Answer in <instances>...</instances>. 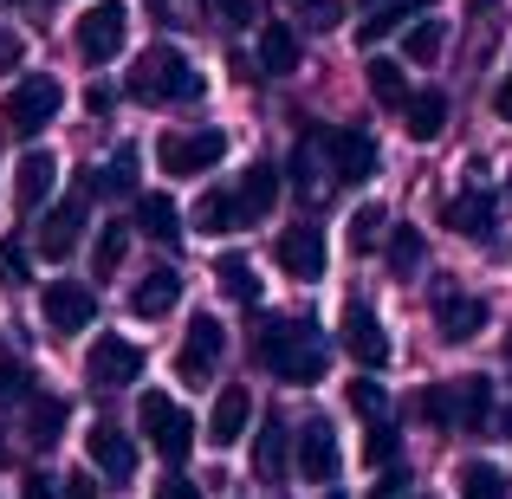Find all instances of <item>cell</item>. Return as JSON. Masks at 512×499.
Instances as JSON below:
<instances>
[{"mask_svg":"<svg viewBox=\"0 0 512 499\" xmlns=\"http://www.w3.org/2000/svg\"><path fill=\"white\" fill-rule=\"evenodd\" d=\"M260 363L279 376V383H318L325 376V363H331V350H325V337H318L312 318H273V325L260 331Z\"/></svg>","mask_w":512,"mask_h":499,"instance_id":"6da1fadb","label":"cell"},{"mask_svg":"<svg viewBox=\"0 0 512 499\" xmlns=\"http://www.w3.org/2000/svg\"><path fill=\"white\" fill-rule=\"evenodd\" d=\"M130 98H143V104H188V98H201V72L175 46H156V52H143L137 72H130Z\"/></svg>","mask_w":512,"mask_h":499,"instance_id":"7a4b0ae2","label":"cell"},{"mask_svg":"<svg viewBox=\"0 0 512 499\" xmlns=\"http://www.w3.org/2000/svg\"><path fill=\"white\" fill-rule=\"evenodd\" d=\"M124 39H130V7L124 0H98V7H85L78 26H72V46H78L85 65H111L117 52H124Z\"/></svg>","mask_w":512,"mask_h":499,"instance_id":"3957f363","label":"cell"},{"mask_svg":"<svg viewBox=\"0 0 512 499\" xmlns=\"http://www.w3.org/2000/svg\"><path fill=\"white\" fill-rule=\"evenodd\" d=\"M59 104H65L59 78L33 72V78H20V85L7 91V104H0V124H7L13 137H39V130H46L52 117H59Z\"/></svg>","mask_w":512,"mask_h":499,"instance_id":"277c9868","label":"cell"},{"mask_svg":"<svg viewBox=\"0 0 512 499\" xmlns=\"http://www.w3.org/2000/svg\"><path fill=\"white\" fill-rule=\"evenodd\" d=\"M137 415H143V435H150V448L163 454L169 467L182 461L188 448H195V415H188L175 396H163V389H143V409H137Z\"/></svg>","mask_w":512,"mask_h":499,"instance_id":"5b68a950","label":"cell"},{"mask_svg":"<svg viewBox=\"0 0 512 499\" xmlns=\"http://www.w3.org/2000/svg\"><path fill=\"white\" fill-rule=\"evenodd\" d=\"M221 156H227V137H221L214 124H201V130H169V137L156 143V163H163V175H208Z\"/></svg>","mask_w":512,"mask_h":499,"instance_id":"8992f818","label":"cell"},{"mask_svg":"<svg viewBox=\"0 0 512 499\" xmlns=\"http://www.w3.org/2000/svg\"><path fill=\"white\" fill-rule=\"evenodd\" d=\"M137 376H143V344H130L124 331H104V337H91L85 383H98V389H130Z\"/></svg>","mask_w":512,"mask_h":499,"instance_id":"52a82bcc","label":"cell"},{"mask_svg":"<svg viewBox=\"0 0 512 499\" xmlns=\"http://www.w3.org/2000/svg\"><path fill=\"white\" fill-rule=\"evenodd\" d=\"M39 312H46V325L59 331V337L91 331V318H98V292L78 286V279H52V286L39 292Z\"/></svg>","mask_w":512,"mask_h":499,"instance_id":"ba28073f","label":"cell"},{"mask_svg":"<svg viewBox=\"0 0 512 499\" xmlns=\"http://www.w3.org/2000/svg\"><path fill=\"white\" fill-rule=\"evenodd\" d=\"M221 350H227L221 318L195 312V325H188L182 350H175V376H182V383H208V376H214V363H221Z\"/></svg>","mask_w":512,"mask_h":499,"instance_id":"9c48e42d","label":"cell"},{"mask_svg":"<svg viewBox=\"0 0 512 499\" xmlns=\"http://www.w3.org/2000/svg\"><path fill=\"white\" fill-rule=\"evenodd\" d=\"M85 208H91V175L78 182V195H65L59 208L39 221V260H72L78 247V227H85Z\"/></svg>","mask_w":512,"mask_h":499,"instance_id":"30bf717a","label":"cell"},{"mask_svg":"<svg viewBox=\"0 0 512 499\" xmlns=\"http://www.w3.org/2000/svg\"><path fill=\"white\" fill-rule=\"evenodd\" d=\"M292 441H299V480H312V487H331V480H338V467H344L338 428H331V422H305Z\"/></svg>","mask_w":512,"mask_h":499,"instance_id":"8fae6325","label":"cell"},{"mask_svg":"<svg viewBox=\"0 0 512 499\" xmlns=\"http://www.w3.org/2000/svg\"><path fill=\"white\" fill-rule=\"evenodd\" d=\"M338 337H344V350L363 363V370H383V363H389V337H383V325H376V312H370L363 299H350V305H344Z\"/></svg>","mask_w":512,"mask_h":499,"instance_id":"7c38bea8","label":"cell"},{"mask_svg":"<svg viewBox=\"0 0 512 499\" xmlns=\"http://www.w3.org/2000/svg\"><path fill=\"white\" fill-rule=\"evenodd\" d=\"M435 331L448 337V344H474V337L487 331V305H480L474 292L441 286V292H435Z\"/></svg>","mask_w":512,"mask_h":499,"instance_id":"4fadbf2b","label":"cell"},{"mask_svg":"<svg viewBox=\"0 0 512 499\" xmlns=\"http://www.w3.org/2000/svg\"><path fill=\"white\" fill-rule=\"evenodd\" d=\"M273 260H279V273H292V279H325V234L318 227H286L279 234V247H273Z\"/></svg>","mask_w":512,"mask_h":499,"instance_id":"5bb4252c","label":"cell"},{"mask_svg":"<svg viewBox=\"0 0 512 499\" xmlns=\"http://www.w3.org/2000/svg\"><path fill=\"white\" fill-rule=\"evenodd\" d=\"M247 422H253V396H247V383H227L221 396H214L208 441H214V448H240V441H247Z\"/></svg>","mask_w":512,"mask_h":499,"instance_id":"9a60e30c","label":"cell"},{"mask_svg":"<svg viewBox=\"0 0 512 499\" xmlns=\"http://www.w3.org/2000/svg\"><path fill=\"white\" fill-rule=\"evenodd\" d=\"M85 461L98 467L104 480H130V474H137V448H130V435H124V428H111V422H98L85 435Z\"/></svg>","mask_w":512,"mask_h":499,"instance_id":"2e32d148","label":"cell"},{"mask_svg":"<svg viewBox=\"0 0 512 499\" xmlns=\"http://www.w3.org/2000/svg\"><path fill=\"white\" fill-rule=\"evenodd\" d=\"M331 169H338V182H370L376 175V143H370V130H331Z\"/></svg>","mask_w":512,"mask_h":499,"instance_id":"e0dca14e","label":"cell"},{"mask_svg":"<svg viewBox=\"0 0 512 499\" xmlns=\"http://www.w3.org/2000/svg\"><path fill=\"white\" fill-rule=\"evenodd\" d=\"M448 409H454V422H461L467 435H480V428L493 422V383L487 376H454L448 383Z\"/></svg>","mask_w":512,"mask_h":499,"instance_id":"ac0fdd59","label":"cell"},{"mask_svg":"<svg viewBox=\"0 0 512 499\" xmlns=\"http://www.w3.org/2000/svg\"><path fill=\"white\" fill-rule=\"evenodd\" d=\"M52 182H59V156H52V150H26V156H20V169H13V201L33 214L39 201L52 195Z\"/></svg>","mask_w":512,"mask_h":499,"instance_id":"d6986e66","label":"cell"},{"mask_svg":"<svg viewBox=\"0 0 512 499\" xmlns=\"http://www.w3.org/2000/svg\"><path fill=\"white\" fill-rule=\"evenodd\" d=\"M175 299H182V273L156 266V273H143L130 286V318H163V312H175Z\"/></svg>","mask_w":512,"mask_h":499,"instance_id":"ffe728a7","label":"cell"},{"mask_svg":"<svg viewBox=\"0 0 512 499\" xmlns=\"http://www.w3.org/2000/svg\"><path fill=\"white\" fill-rule=\"evenodd\" d=\"M273 201H279V169L273 163H247V175H240V188H234V214L240 221H266Z\"/></svg>","mask_w":512,"mask_h":499,"instance_id":"44dd1931","label":"cell"},{"mask_svg":"<svg viewBox=\"0 0 512 499\" xmlns=\"http://www.w3.org/2000/svg\"><path fill=\"white\" fill-rule=\"evenodd\" d=\"M493 214H500V201H493L487 188H467V195L448 201V227H454V234H467V240H487L493 234Z\"/></svg>","mask_w":512,"mask_h":499,"instance_id":"7402d4cb","label":"cell"},{"mask_svg":"<svg viewBox=\"0 0 512 499\" xmlns=\"http://www.w3.org/2000/svg\"><path fill=\"white\" fill-rule=\"evenodd\" d=\"M260 72H266V78L299 72V33H292L286 20H266V26H260Z\"/></svg>","mask_w":512,"mask_h":499,"instance_id":"603a6c76","label":"cell"},{"mask_svg":"<svg viewBox=\"0 0 512 499\" xmlns=\"http://www.w3.org/2000/svg\"><path fill=\"white\" fill-rule=\"evenodd\" d=\"M402 124H409L415 143H435L441 124H448V91H409V104H402Z\"/></svg>","mask_w":512,"mask_h":499,"instance_id":"cb8c5ba5","label":"cell"},{"mask_svg":"<svg viewBox=\"0 0 512 499\" xmlns=\"http://www.w3.org/2000/svg\"><path fill=\"white\" fill-rule=\"evenodd\" d=\"M137 227L150 240H163V247H175L182 240V214H175L169 195H137Z\"/></svg>","mask_w":512,"mask_h":499,"instance_id":"d4e9b609","label":"cell"},{"mask_svg":"<svg viewBox=\"0 0 512 499\" xmlns=\"http://www.w3.org/2000/svg\"><path fill=\"white\" fill-rule=\"evenodd\" d=\"M214 279H221V292H227L234 305H260V273H253V260H247V253H221Z\"/></svg>","mask_w":512,"mask_h":499,"instance_id":"484cf974","label":"cell"},{"mask_svg":"<svg viewBox=\"0 0 512 499\" xmlns=\"http://www.w3.org/2000/svg\"><path fill=\"white\" fill-rule=\"evenodd\" d=\"M286 422H279V415H266V428H260V441H253V474L260 480H279L286 474Z\"/></svg>","mask_w":512,"mask_h":499,"instance_id":"4316f807","label":"cell"},{"mask_svg":"<svg viewBox=\"0 0 512 499\" xmlns=\"http://www.w3.org/2000/svg\"><path fill=\"white\" fill-rule=\"evenodd\" d=\"M26 435H33V448H59V435H65V402L59 396H33V402H26Z\"/></svg>","mask_w":512,"mask_h":499,"instance_id":"83f0119b","label":"cell"},{"mask_svg":"<svg viewBox=\"0 0 512 499\" xmlns=\"http://www.w3.org/2000/svg\"><path fill=\"white\" fill-rule=\"evenodd\" d=\"M124 253H130V227L124 221H104L98 227V247H91V279H117Z\"/></svg>","mask_w":512,"mask_h":499,"instance_id":"f1b7e54d","label":"cell"},{"mask_svg":"<svg viewBox=\"0 0 512 499\" xmlns=\"http://www.w3.org/2000/svg\"><path fill=\"white\" fill-rule=\"evenodd\" d=\"M363 72H370V98L376 104H389V111H402V104H409V78H402L396 59H370Z\"/></svg>","mask_w":512,"mask_h":499,"instance_id":"f546056e","label":"cell"},{"mask_svg":"<svg viewBox=\"0 0 512 499\" xmlns=\"http://www.w3.org/2000/svg\"><path fill=\"white\" fill-rule=\"evenodd\" d=\"M422 7H428V0H383V7H376L370 20L357 26V39H363V46H376V39H383V33H396V26L409 20V13H422Z\"/></svg>","mask_w":512,"mask_h":499,"instance_id":"4dcf8cb0","label":"cell"},{"mask_svg":"<svg viewBox=\"0 0 512 499\" xmlns=\"http://www.w3.org/2000/svg\"><path fill=\"white\" fill-rule=\"evenodd\" d=\"M441 39H448V20H415L409 33H402V59H409V65H428L441 52Z\"/></svg>","mask_w":512,"mask_h":499,"instance_id":"1f68e13d","label":"cell"},{"mask_svg":"<svg viewBox=\"0 0 512 499\" xmlns=\"http://www.w3.org/2000/svg\"><path fill=\"white\" fill-rule=\"evenodd\" d=\"M512 487H506V474L493 461H467L461 467V499H506Z\"/></svg>","mask_w":512,"mask_h":499,"instance_id":"d6a6232c","label":"cell"},{"mask_svg":"<svg viewBox=\"0 0 512 499\" xmlns=\"http://www.w3.org/2000/svg\"><path fill=\"white\" fill-rule=\"evenodd\" d=\"M240 214H234V195H201L195 201V234H234Z\"/></svg>","mask_w":512,"mask_h":499,"instance_id":"836d02e7","label":"cell"},{"mask_svg":"<svg viewBox=\"0 0 512 499\" xmlns=\"http://www.w3.org/2000/svg\"><path fill=\"white\" fill-rule=\"evenodd\" d=\"M98 195H137V150H117L111 163H104V175H98Z\"/></svg>","mask_w":512,"mask_h":499,"instance_id":"e575fe53","label":"cell"},{"mask_svg":"<svg viewBox=\"0 0 512 499\" xmlns=\"http://www.w3.org/2000/svg\"><path fill=\"white\" fill-rule=\"evenodd\" d=\"M292 20L312 33H338L344 26V0H292Z\"/></svg>","mask_w":512,"mask_h":499,"instance_id":"d590c367","label":"cell"},{"mask_svg":"<svg viewBox=\"0 0 512 499\" xmlns=\"http://www.w3.org/2000/svg\"><path fill=\"white\" fill-rule=\"evenodd\" d=\"M383 227H389V214L376 208V201H363V208L350 214V247H357V253H370L376 240H383Z\"/></svg>","mask_w":512,"mask_h":499,"instance_id":"8d00e7d4","label":"cell"},{"mask_svg":"<svg viewBox=\"0 0 512 499\" xmlns=\"http://www.w3.org/2000/svg\"><path fill=\"white\" fill-rule=\"evenodd\" d=\"M422 253H428V247H422V234H415L409 221L389 234V266H396V273H415V266H422Z\"/></svg>","mask_w":512,"mask_h":499,"instance_id":"74e56055","label":"cell"},{"mask_svg":"<svg viewBox=\"0 0 512 499\" xmlns=\"http://www.w3.org/2000/svg\"><path fill=\"white\" fill-rule=\"evenodd\" d=\"M33 266H26V247L20 240H0V286H26Z\"/></svg>","mask_w":512,"mask_h":499,"instance_id":"f35d334b","label":"cell"},{"mask_svg":"<svg viewBox=\"0 0 512 499\" xmlns=\"http://www.w3.org/2000/svg\"><path fill=\"white\" fill-rule=\"evenodd\" d=\"M7 402H33V376L20 370V363H0V409Z\"/></svg>","mask_w":512,"mask_h":499,"instance_id":"ab89813d","label":"cell"},{"mask_svg":"<svg viewBox=\"0 0 512 499\" xmlns=\"http://www.w3.org/2000/svg\"><path fill=\"white\" fill-rule=\"evenodd\" d=\"M415 415H422V422H454V409H448V389H422Z\"/></svg>","mask_w":512,"mask_h":499,"instance_id":"60d3db41","label":"cell"},{"mask_svg":"<svg viewBox=\"0 0 512 499\" xmlns=\"http://www.w3.org/2000/svg\"><path fill=\"white\" fill-rule=\"evenodd\" d=\"M350 409L376 422V415H383V389H376V383H350Z\"/></svg>","mask_w":512,"mask_h":499,"instance_id":"b9f144b4","label":"cell"},{"mask_svg":"<svg viewBox=\"0 0 512 499\" xmlns=\"http://www.w3.org/2000/svg\"><path fill=\"white\" fill-rule=\"evenodd\" d=\"M363 454H370V461H376V467H383V461H389V454H396V435H389V428H383V422H370V441H363Z\"/></svg>","mask_w":512,"mask_h":499,"instance_id":"7bdbcfd3","label":"cell"},{"mask_svg":"<svg viewBox=\"0 0 512 499\" xmlns=\"http://www.w3.org/2000/svg\"><path fill=\"white\" fill-rule=\"evenodd\" d=\"M20 499H59V480H52V474H26L20 480Z\"/></svg>","mask_w":512,"mask_h":499,"instance_id":"ee69618b","label":"cell"},{"mask_svg":"<svg viewBox=\"0 0 512 499\" xmlns=\"http://www.w3.org/2000/svg\"><path fill=\"white\" fill-rule=\"evenodd\" d=\"M156 499H201V487H195V480H182V474H169L163 487H156Z\"/></svg>","mask_w":512,"mask_h":499,"instance_id":"f6af8a7d","label":"cell"},{"mask_svg":"<svg viewBox=\"0 0 512 499\" xmlns=\"http://www.w3.org/2000/svg\"><path fill=\"white\" fill-rule=\"evenodd\" d=\"M20 33H7V26H0V72H13V65H20Z\"/></svg>","mask_w":512,"mask_h":499,"instance_id":"bcb514c9","label":"cell"},{"mask_svg":"<svg viewBox=\"0 0 512 499\" xmlns=\"http://www.w3.org/2000/svg\"><path fill=\"white\" fill-rule=\"evenodd\" d=\"M59 499H91V467L72 474V480H59Z\"/></svg>","mask_w":512,"mask_h":499,"instance_id":"7dc6e473","label":"cell"},{"mask_svg":"<svg viewBox=\"0 0 512 499\" xmlns=\"http://www.w3.org/2000/svg\"><path fill=\"white\" fill-rule=\"evenodd\" d=\"M493 111H500V117H506V124H512V72L500 78V91H493Z\"/></svg>","mask_w":512,"mask_h":499,"instance_id":"c3c4849f","label":"cell"},{"mask_svg":"<svg viewBox=\"0 0 512 499\" xmlns=\"http://www.w3.org/2000/svg\"><path fill=\"white\" fill-rule=\"evenodd\" d=\"M221 13H227V20H240V26H247V20H253V0H221Z\"/></svg>","mask_w":512,"mask_h":499,"instance_id":"681fc988","label":"cell"},{"mask_svg":"<svg viewBox=\"0 0 512 499\" xmlns=\"http://www.w3.org/2000/svg\"><path fill=\"white\" fill-rule=\"evenodd\" d=\"M500 435H512V409H500Z\"/></svg>","mask_w":512,"mask_h":499,"instance_id":"f907efd6","label":"cell"},{"mask_svg":"<svg viewBox=\"0 0 512 499\" xmlns=\"http://www.w3.org/2000/svg\"><path fill=\"white\" fill-rule=\"evenodd\" d=\"M493 7V0H467V13H487Z\"/></svg>","mask_w":512,"mask_h":499,"instance_id":"816d5d0a","label":"cell"},{"mask_svg":"<svg viewBox=\"0 0 512 499\" xmlns=\"http://www.w3.org/2000/svg\"><path fill=\"white\" fill-rule=\"evenodd\" d=\"M506 376H512V331H506Z\"/></svg>","mask_w":512,"mask_h":499,"instance_id":"f5cc1de1","label":"cell"},{"mask_svg":"<svg viewBox=\"0 0 512 499\" xmlns=\"http://www.w3.org/2000/svg\"><path fill=\"white\" fill-rule=\"evenodd\" d=\"M0 467H7V435H0Z\"/></svg>","mask_w":512,"mask_h":499,"instance_id":"db71d44e","label":"cell"},{"mask_svg":"<svg viewBox=\"0 0 512 499\" xmlns=\"http://www.w3.org/2000/svg\"><path fill=\"white\" fill-rule=\"evenodd\" d=\"M376 499H409V493H376Z\"/></svg>","mask_w":512,"mask_h":499,"instance_id":"11a10c76","label":"cell"},{"mask_svg":"<svg viewBox=\"0 0 512 499\" xmlns=\"http://www.w3.org/2000/svg\"><path fill=\"white\" fill-rule=\"evenodd\" d=\"M331 499H338V493H331Z\"/></svg>","mask_w":512,"mask_h":499,"instance_id":"9f6ffc18","label":"cell"}]
</instances>
